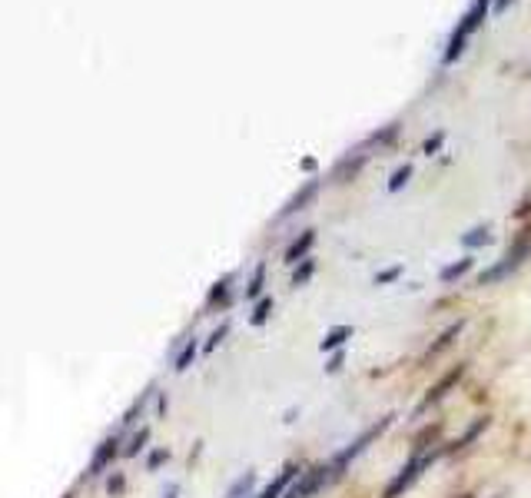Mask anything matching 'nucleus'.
<instances>
[{"instance_id":"4468645a","label":"nucleus","mask_w":531,"mask_h":498,"mask_svg":"<svg viewBox=\"0 0 531 498\" xmlns=\"http://www.w3.org/2000/svg\"><path fill=\"white\" fill-rule=\"evenodd\" d=\"M147 442H150V429H147V425H143V429L127 442V449H123V455H140V452H143V445H147Z\"/></svg>"},{"instance_id":"bb28decb","label":"nucleus","mask_w":531,"mask_h":498,"mask_svg":"<svg viewBox=\"0 0 531 498\" xmlns=\"http://www.w3.org/2000/svg\"><path fill=\"white\" fill-rule=\"evenodd\" d=\"M439 143H442V133H439V137H432L429 143H425V153H432L435 147H439Z\"/></svg>"},{"instance_id":"f8f14e48","label":"nucleus","mask_w":531,"mask_h":498,"mask_svg":"<svg viewBox=\"0 0 531 498\" xmlns=\"http://www.w3.org/2000/svg\"><path fill=\"white\" fill-rule=\"evenodd\" d=\"M462 329H465V319H458L455 326H449V329L442 332L439 342H432V346H429V356H435V352H442L445 346H449V342H455V336H458V332H462Z\"/></svg>"},{"instance_id":"6ab92c4d","label":"nucleus","mask_w":531,"mask_h":498,"mask_svg":"<svg viewBox=\"0 0 531 498\" xmlns=\"http://www.w3.org/2000/svg\"><path fill=\"white\" fill-rule=\"evenodd\" d=\"M312 269H316V259H303V266H299L296 273H293V286H303L306 279L312 276Z\"/></svg>"},{"instance_id":"2eb2a0df","label":"nucleus","mask_w":531,"mask_h":498,"mask_svg":"<svg viewBox=\"0 0 531 498\" xmlns=\"http://www.w3.org/2000/svg\"><path fill=\"white\" fill-rule=\"evenodd\" d=\"M269 313H273V299H263V303H256V313L253 316H249V323H253V326H263L266 323V319H269Z\"/></svg>"},{"instance_id":"f257e3e1","label":"nucleus","mask_w":531,"mask_h":498,"mask_svg":"<svg viewBox=\"0 0 531 498\" xmlns=\"http://www.w3.org/2000/svg\"><path fill=\"white\" fill-rule=\"evenodd\" d=\"M488 4H492V0H475V4L468 7V14L462 17V24H458V27H455V34L449 37V50H445V64H452V60L465 50L468 37H472L475 30L482 27V20H485V14H488Z\"/></svg>"},{"instance_id":"9b49d317","label":"nucleus","mask_w":531,"mask_h":498,"mask_svg":"<svg viewBox=\"0 0 531 498\" xmlns=\"http://www.w3.org/2000/svg\"><path fill=\"white\" fill-rule=\"evenodd\" d=\"M472 266H475V259H472V256H465V259H458L455 266H445L439 279H442V283H455V279H462Z\"/></svg>"},{"instance_id":"aec40b11","label":"nucleus","mask_w":531,"mask_h":498,"mask_svg":"<svg viewBox=\"0 0 531 498\" xmlns=\"http://www.w3.org/2000/svg\"><path fill=\"white\" fill-rule=\"evenodd\" d=\"M485 243H488V226H478V230L465 236V246H485Z\"/></svg>"},{"instance_id":"cd10ccee","label":"nucleus","mask_w":531,"mask_h":498,"mask_svg":"<svg viewBox=\"0 0 531 498\" xmlns=\"http://www.w3.org/2000/svg\"><path fill=\"white\" fill-rule=\"evenodd\" d=\"M180 495V489H176V485H170V489H166V498H176Z\"/></svg>"},{"instance_id":"6e6552de","label":"nucleus","mask_w":531,"mask_h":498,"mask_svg":"<svg viewBox=\"0 0 531 498\" xmlns=\"http://www.w3.org/2000/svg\"><path fill=\"white\" fill-rule=\"evenodd\" d=\"M352 339V326H336L329 329V336L322 339V352H339Z\"/></svg>"},{"instance_id":"a878e982","label":"nucleus","mask_w":531,"mask_h":498,"mask_svg":"<svg viewBox=\"0 0 531 498\" xmlns=\"http://www.w3.org/2000/svg\"><path fill=\"white\" fill-rule=\"evenodd\" d=\"M166 462V452H153L150 455V469H156V465H163Z\"/></svg>"},{"instance_id":"1a4fd4ad","label":"nucleus","mask_w":531,"mask_h":498,"mask_svg":"<svg viewBox=\"0 0 531 498\" xmlns=\"http://www.w3.org/2000/svg\"><path fill=\"white\" fill-rule=\"evenodd\" d=\"M196 349H200V342H196V336H190V339H186V346L180 349V356H176L173 369H176V372H186V369H190L193 359H196Z\"/></svg>"},{"instance_id":"5701e85b","label":"nucleus","mask_w":531,"mask_h":498,"mask_svg":"<svg viewBox=\"0 0 531 498\" xmlns=\"http://www.w3.org/2000/svg\"><path fill=\"white\" fill-rule=\"evenodd\" d=\"M143 406H147V396H143L137 406H133L127 415H123V425H133V422H140V412H143Z\"/></svg>"},{"instance_id":"20e7f679","label":"nucleus","mask_w":531,"mask_h":498,"mask_svg":"<svg viewBox=\"0 0 531 498\" xmlns=\"http://www.w3.org/2000/svg\"><path fill=\"white\" fill-rule=\"evenodd\" d=\"M117 445H120L117 435H110V439H103V442L97 445V452H93V459H90V469H87L90 479H93V475H103V469H107V465L113 462V455L120 452Z\"/></svg>"},{"instance_id":"a211bd4d","label":"nucleus","mask_w":531,"mask_h":498,"mask_svg":"<svg viewBox=\"0 0 531 498\" xmlns=\"http://www.w3.org/2000/svg\"><path fill=\"white\" fill-rule=\"evenodd\" d=\"M263 279H266V266H256V273H253V279H249V286H246V296L263 293Z\"/></svg>"},{"instance_id":"9d476101","label":"nucleus","mask_w":531,"mask_h":498,"mask_svg":"<svg viewBox=\"0 0 531 498\" xmlns=\"http://www.w3.org/2000/svg\"><path fill=\"white\" fill-rule=\"evenodd\" d=\"M485 429H488V419H478V422L472 425V429H468V432L462 435V439H455V442L449 445V452H462V449H468V445H472Z\"/></svg>"},{"instance_id":"ddd939ff","label":"nucleus","mask_w":531,"mask_h":498,"mask_svg":"<svg viewBox=\"0 0 531 498\" xmlns=\"http://www.w3.org/2000/svg\"><path fill=\"white\" fill-rule=\"evenodd\" d=\"M233 279L236 276H226L223 283H216V289L210 293V306H226L229 303V293H233Z\"/></svg>"},{"instance_id":"b1692460","label":"nucleus","mask_w":531,"mask_h":498,"mask_svg":"<svg viewBox=\"0 0 531 498\" xmlns=\"http://www.w3.org/2000/svg\"><path fill=\"white\" fill-rule=\"evenodd\" d=\"M342 362H346V349H339V352H332V359H329V372H336L339 366H342Z\"/></svg>"},{"instance_id":"f03ea898","label":"nucleus","mask_w":531,"mask_h":498,"mask_svg":"<svg viewBox=\"0 0 531 498\" xmlns=\"http://www.w3.org/2000/svg\"><path fill=\"white\" fill-rule=\"evenodd\" d=\"M445 449H432L429 455H415V459L409 462V465H405V469L399 472V475H395V479L389 482V489H385V495L382 498H399L405 489H409V485L415 482V479H419V475L425 472V469H429V465L435 462V459H439V455H442Z\"/></svg>"},{"instance_id":"7ed1b4c3","label":"nucleus","mask_w":531,"mask_h":498,"mask_svg":"<svg viewBox=\"0 0 531 498\" xmlns=\"http://www.w3.org/2000/svg\"><path fill=\"white\" fill-rule=\"evenodd\" d=\"M385 425H389V419H379V425H376V429L362 432V435H359V439H356V442H352L346 452H339V455H336V459H332V462H329V469H332V479H336V475H342V469H349V462H352V459H356V455H359L362 449H366V445H369L372 439H376V435H379V432L385 429Z\"/></svg>"},{"instance_id":"412c9836","label":"nucleus","mask_w":531,"mask_h":498,"mask_svg":"<svg viewBox=\"0 0 531 498\" xmlns=\"http://www.w3.org/2000/svg\"><path fill=\"white\" fill-rule=\"evenodd\" d=\"M409 176H412V166H402V170L389 180V190H392V193H395V190H402V186L409 183Z\"/></svg>"},{"instance_id":"423d86ee","label":"nucleus","mask_w":531,"mask_h":498,"mask_svg":"<svg viewBox=\"0 0 531 498\" xmlns=\"http://www.w3.org/2000/svg\"><path fill=\"white\" fill-rule=\"evenodd\" d=\"M296 479H299V465H286V469L266 485V492H259L256 498H283L286 489H289V482H296Z\"/></svg>"},{"instance_id":"393cba45","label":"nucleus","mask_w":531,"mask_h":498,"mask_svg":"<svg viewBox=\"0 0 531 498\" xmlns=\"http://www.w3.org/2000/svg\"><path fill=\"white\" fill-rule=\"evenodd\" d=\"M395 276H402V266H395V269H385V273L379 276V283H389V279H395Z\"/></svg>"},{"instance_id":"4be33fe9","label":"nucleus","mask_w":531,"mask_h":498,"mask_svg":"<svg viewBox=\"0 0 531 498\" xmlns=\"http://www.w3.org/2000/svg\"><path fill=\"white\" fill-rule=\"evenodd\" d=\"M309 196H312V186H309V190H303V193H299L296 200L286 206V210H283V216H293V213H299V210H303V203L309 200Z\"/></svg>"},{"instance_id":"0eeeda50","label":"nucleus","mask_w":531,"mask_h":498,"mask_svg":"<svg viewBox=\"0 0 531 498\" xmlns=\"http://www.w3.org/2000/svg\"><path fill=\"white\" fill-rule=\"evenodd\" d=\"M312 243H316V230H303V236H299L296 243H289V249H286V266H299L306 259V253L312 249Z\"/></svg>"},{"instance_id":"dca6fc26","label":"nucleus","mask_w":531,"mask_h":498,"mask_svg":"<svg viewBox=\"0 0 531 498\" xmlns=\"http://www.w3.org/2000/svg\"><path fill=\"white\" fill-rule=\"evenodd\" d=\"M253 482H256V472H246V475H243V482H236L233 489H229L226 498H243L249 489H253Z\"/></svg>"},{"instance_id":"f3484780","label":"nucleus","mask_w":531,"mask_h":498,"mask_svg":"<svg viewBox=\"0 0 531 498\" xmlns=\"http://www.w3.org/2000/svg\"><path fill=\"white\" fill-rule=\"evenodd\" d=\"M229 336V323H220V326H216V332H210V339H206V352H213V349H220V342Z\"/></svg>"},{"instance_id":"39448f33","label":"nucleus","mask_w":531,"mask_h":498,"mask_svg":"<svg viewBox=\"0 0 531 498\" xmlns=\"http://www.w3.org/2000/svg\"><path fill=\"white\" fill-rule=\"evenodd\" d=\"M462 372H465V366H455L452 372H445V376L439 379V382H435V386H432V392H429V396H425L422 399V406H419V412H425V409H432L435 406V402H439L442 396H445V392H449V389H455V382L458 379H462Z\"/></svg>"}]
</instances>
